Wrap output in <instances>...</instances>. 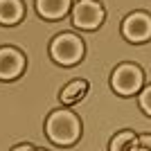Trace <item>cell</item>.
I'll list each match as a JSON object with an SVG mask.
<instances>
[{
  "label": "cell",
  "mask_w": 151,
  "mask_h": 151,
  "mask_svg": "<svg viewBox=\"0 0 151 151\" xmlns=\"http://www.w3.org/2000/svg\"><path fill=\"white\" fill-rule=\"evenodd\" d=\"M45 133H47V138L54 145L70 147V145H75L77 140H79V135H81V122H79V117L75 113L59 108V111H54L47 117Z\"/></svg>",
  "instance_id": "6da1fadb"
},
{
  "label": "cell",
  "mask_w": 151,
  "mask_h": 151,
  "mask_svg": "<svg viewBox=\"0 0 151 151\" xmlns=\"http://www.w3.org/2000/svg\"><path fill=\"white\" fill-rule=\"evenodd\" d=\"M50 54L61 65H75L83 57V41L75 34H59L50 43Z\"/></svg>",
  "instance_id": "7a4b0ae2"
},
{
  "label": "cell",
  "mask_w": 151,
  "mask_h": 151,
  "mask_svg": "<svg viewBox=\"0 0 151 151\" xmlns=\"http://www.w3.org/2000/svg\"><path fill=\"white\" fill-rule=\"evenodd\" d=\"M111 83H113V90L117 95H133L142 86V70L133 63H122L115 68Z\"/></svg>",
  "instance_id": "3957f363"
},
{
  "label": "cell",
  "mask_w": 151,
  "mask_h": 151,
  "mask_svg": "<svg viewBox=\"0 0 151 151\" xmlns=\"http://www.w3.org/2000/svg\"><path fill=\"white\" fill-rule=\"evenodd\" d=\"M104 20V7L97 0H79L72 9V23L79 29H97Z\"/></svg>",
  "instance_id": "277c9868"
},
{
  "label": "cell",
  "mask_w": 151,
  "mask_h": 151,
  "mask_svg": "<svg viewBox=\"0 0 151 151\" xmlns=\"http://www.w3.org/2000/svg\"><path fill=\"white\" fill-rule=\"evenodd\" d=\"M122 34L131 43H145L151 38V16L142 12H135L126 16L122 23Z\"/></svg>",
  "instance_id": "5b68a950"
},
{
  "label": "cell",
  "mask_w": 151,
  "mask_h": 151,
  "mask_svg": "<svg viewBox=\"0 0 151 151\" xmlns=\"http://www.w3.org/2000/svg\"><path fill=\"white\" fill-rule=\"evenodd\" d=\"M25 70V57L16 47H0V79L12 81Z\"/></svg>",
  "instance_id": "8992f818"
},
{
  "label": "cell",
  "mask_w": 151,
  "mask_h": 151,
  "mask_svg": "<svg viewBox=\"0 0 151 151\" xmlns=\"http://www.w3.org/2000/svg\"><path fill=\"white\" fill-rule=\"evenodd\" d=\"M70 9V0H36V12L47 20L63 18Z\"/></svg>",
  "instance_id": "52a82bcc"
},
{
  "label": "cell",
  "mask_w": 151,
  "mask_h": 151,
  "mask_svg": "<svg viewBox=\"0 0 151 151\" xmlns=\"http://www.w3.org/2000/svg\"><path fill=\"white\" fill-rule=\"evenodd\" d=\"M86 93H88V81L86 79H75L61 90L59 99H61L63 106H75L77 101H81L86 97Z\"/></svg>",
  "instance_id": "ba28073f"
},
{
  "label": "cell",
  "mask_w": 151,
  "mask_h": 151,
  "mask_svg": "<svg viewBox=\"0 0 151 151\" xmlns=\"http://www.w3.org/2000/svg\"><path fill=\"white\" fill-rule=\"evenodd\" d=\"M23 18L20 0H0V25H16Z\"/></svg>",
  "instance_id": "9c48e42d"
},
{
  "label": "cell",
  "mask_w": 151,
  "mask_h": 151,
  "mask_svg": "<svg viewBox=\"0 0 151 151\" xmlns=\"http://www.w3.org/2000/svg\"><path fill=\"white\" fill-rule=\"evenodd\" d=\"M140 145V140L131 131H122L111 140V151H133Z\"/></svg>",
  "instance_id": "30bf717a"
},
{
  "label": "cell",
  "mask_w": 151,
  "mask_h": 151,
  "mask_svg": "<svg viewBox=\"0 0 151 151\" xmlns=\"http://www.w3.org/2000/svg\"><path fill=\"white\" fill-rule=\"evenodd\" d=\"M140 108H142L147 115H151V86H147V88L140 93Z\"/></svg>",
  "instance_id": "8fae6325"
},
{
  "label": "cell",
  "mask_w": 151,
  "mask_h": 151,
  "mask_svg": "<svg viewBox=\"0 0 151 151\" xmlns=\"http://www.w3.org/2000/svg\"><path fill=\"white\" fill-rule=\"evenodd\" d=\"M140 145H142V147H147V149H149L151 151V135H140Z\"/></svg>",
  "instance_id": "7c38bea8"
},
{
  "label": "cell",
  "mask_w": 151,
  "mask_h": 151,
  "mask_svg": "<svg viewBox=\"0 0 151 151\" xmlns=\"http://www.w3.org/2000/svg\"><path fill=\"white\" fill-rule=\"evenodd\" d=\"M32 149V145H20V147H16V149H12V151H29Z\"/></svg>",
  "instance_id": "4fadbf2b"
},
{
  "label": "cell",
  "mask_w": 151,
  "mask_h": 151,
  "mask_svg": "<svg viewBox=\"0 0 151 151\" xmlns=\"http://www.w3.org/2000/svg\"><path fill=\"white\" fill-rule=\"evenodd\" d=\"M133 151H149V149H147V147H142V145H138V147H135Z\"/></svg>",
  "instance_id": "5bb4252c"
},
{
  "label": "cell",
  "mask_w": 151,
  "mask_h": 151,
  "mask_svg": "<svg viewBox=\"0 0 151 151\" xmlns=\"http://www.w3.org/2000/svg\"><path fill=\"white\" fill-rule=\"evenodd\" d=\"M29 151H43V149H34V147H32V149H29Z\"/></svg>",
  "instance_id": "9a60e30c"
}]
</instances>
